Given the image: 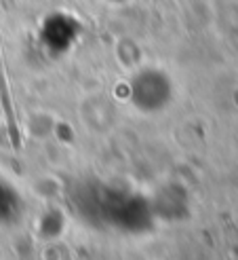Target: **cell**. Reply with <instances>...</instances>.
Listing matches in <instances>:
<instances>
[{
    "instance_id": "6da1fadb",
    "label": "cell",
    "mask_w": 238,
    "mask_h": 260,
    "mask_svg": "<svg viewBox=\"0 0 238 260\" xmlns=\"http://www.w3.org/2000/svg\"><path fill=\"white\" fill-rule=\"evenodd\" d=\"M110 3H127V0H110Z\"/></svg>"
}]
</instances>
